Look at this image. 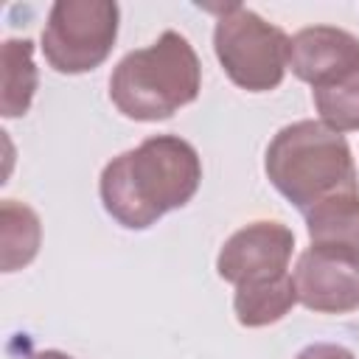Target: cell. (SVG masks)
I'll return each mask as SVG.
<instances>
[{"instance_id":"obj_1","label":"cell","mask_w":359,"mask_h":359,"mask_svg":"<svg viewBox=\"0 0 359 359\" xmlns=\"http://www.w3.org/2000/svg\"><path fill=\"white\" fill-rule=\"evenodd\" d=\"M202 182V160L180 135H151L112 157L98 177L104 210L126 230H149L185 208Z\"/></svg>"},{"instance_id":"obj_2","label":"cell","mask_w":359,"mask_h":359,"mask_svg":"<svg viewBox=\"0 0 359 359\" xmlns=\"http://www.w3.org/2000/svg\"><path fill=\"white\" fill-rule=\"evenodd\" d=\"M264 171L272 188L300 213L331 196L359 194V174L345 135L311 118L286 123L272 135Z\"/></svg>"},{"instance_id":"obj_3","label":"cell","mask_w":359,"mask_h":359,"mask_svg":"<svg viewBox=\"0 0 359 359\" xmlns=\"http://www.w3.org/2000/svg\"><path fill=\"white\" fill-rule=\"evenodd\" d=\"M202 90V65L180 31H163L151 45L129 50L109 76V101L129 121H168L194 104Z\"/></svg>"},{"instance_id":"obj_4","label":"cell","mask_w":359,"mask_h":359,"mask_svg":"<svg viewBox=\"0 0 359 359\" xmlns=\"http://www.w3.org/2000/svg\"><path fill=\"white\" fill-rule=\"evenodd\" d=\"M213 50L227 79L247 93L278 90L289 70V34L238 3L222 8Z\"/></svg>"},{"instance_id":"obj_5","label":"cell","mask_w":359,"mask_h":359,"mask_svg":"<svg viewBox=\"0 0 359 359\" xmlns=\"http://www.w3.org/2000/svg\"><path fill=\"white\" fill-rule=\"evenodd\" d=\"M121 8L112 0H56L42 28L48 67L79 76L101 67L115 48Z\"/></svg>"},{"instance_id":"obj_6","label":"cell","mask_w":359,"mask_h":359,"mask_svg":"<svg viewBox=\"0 0 359 359\" xmlns=\"http://www.w3.org/2000/svg\"><path fill=\"white\" fill-rule=\"evenodd\" d=\"M294 252V233L283 222L258 219L238 227L216 255L222 280L241 286L261 278H275L289 269Z\"/></svg>"},{"instance_id":"obj_7","label":"cell","mask_w":359,"mask_h":359,"mask_svg":"<svg viewBox=\"0 0 359 359\" xmlns=\"http://www.w3.org/2000/svg\"><path fill=\"white\" fill-rule=\"evenodd\" d=\"M297 303L317 314H348L359 309V258L309 247L294 264Z\"/></svg>"},{"instance_id":"obj_8","label":"cell","mask_w":359,"mask_h":359,"mask_svg":"<svg viewBox=\"0 0 359 359\" xmlns=\"http://www.w3.org/2000/svg\"><path fill=\"white\" fill-rule=\"evenodd\" d=\"M289 70L317 87H328L359 70V36L337 25H309L289 36Z\"/></svg>"},{"instance_id":"obj_9","label":"cell","mask_w":359,"mask_h":359,"mask_svg":"<svg viewBox=\"0 0 359 359\" xmlns=\"http://www.w3.org/2000/svg\"><path fill=\"white\" fill-rule=\"evenodd\" d=\"M311 247L359 258V194L331 196L303 213Z\"/></svg>"},{"instance_id":"obj_10","label":"cell","mask_w":359,"mask_h":359,"mask_svg":"<svg viewBox=\"0 0 359 359\" xmlns=\"http://www.w3.org/2000/svg\"><path fill=\"white\" fill-rule=\"evenodd\" d=\"M297 303L294 278L289 272L275 278H261L236 286L233 294V311L238 325L244 328H264L278 320H283Z\"/></svg>"},{"instance_id":"obj_11","label":"cell","mask_w":359,"mask_h":359,"mask_svg":"<svg viewBox=\"0 0 359 359\" xmlns=\"http://www.w3.org/2000/svg\"><path fill=\"white\" fill-rule=\"evenodd\" d=\"M0 73H3L0 115L22 118L31 109L34 93L39 87V70L34 65V42L14 36L6 39L0 48Z\"/></svg>"},{"instance_id":"obj_12","label":"cell","mask_w":359,"mask_h":359,"mask_svg":"<svg viewBox=\"0 0 359 359\" xmlns=\"http://www.w3.org/2000/svg\"><path fill=\"white\" fill-rule=\"evenodd\" d=\"M0 241H3V272L28 266L42 244V222L36 210L17 199L0 202Z\"/></svg>"},{"instance_id":"obj_13","label":"cell","mask_w":359,"mask_h":359,"mask_svg":"<svg viewBox=\"0 0 359 359\" xmlns=\"http://www.w3.org/2000/svg\"><path fill=\"white\" fill-rule=\"evenodd\" d=\"M320 121L334 132H356L359 129V70L328 84L311 90Z\"/></svg>"},{"instance_id":"obj_14","label":"cell","mask_w":359,"mask_h":359,"mask_svg":"<svg viewBox=\"0 0 359 359\" xmlns=\"http://www.w3.org/2000/svg\"><path fill=\"white\" fill-rule=\"evenodd\" d=\"M294 359H356V356H353V351H348L345 345H337V342H311Z\"/></svg>"},{"instance_id":"obj_15","label":"cell","mask_w":359,"mask_h":359,"mask_svg":"<svg viewBox=\"0 0 359 359\" xmlns=\"http://www.w3.org/2000/svg\"><path fill=\"white\" fill-rule=\"evenodd\" d=\"M28 359H73V356H70V353H65V351H56V348H45V351L31 353Z\"/></svg>"}]
</instances>
